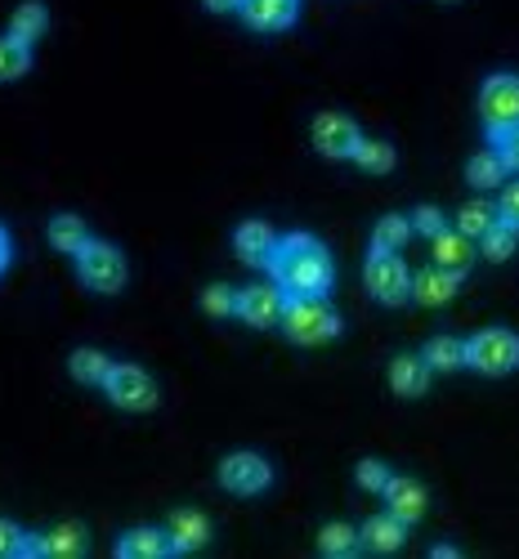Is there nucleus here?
<instances>
[{"label": "nucleus", "instance_id": "nucleus-1", "mask_svg": "<svg viewBox=\"0 0 519 559\" xmlns=\"http://www.w3.org/2000/svg\"><path fill=\"white\" fill-rule=\"evenodd\" d=\"M264 269L287 296H327L337 283L332 251H327L314 233H287V238H278Z\"/></svg>", "mask_w": 519, "mask_h": 559}, {"label": "nucleus", "instance_id": "nucleus-2", "mask_svg": "<svg viewBox=\"0 0 519 559\" xmlns=\"http://www.w3.org/2000/svg\"><path fill=\"white\" fill-rule=\"evenodd\" d=\"M282 332H287L296 345H327L341 336V313L327 305L322 296H287V305H282Z\"/></svg>", "mask_w": 519, "mask_h": 559}, {"label": "nucleus", "instance_id": "nucleus-3", "mask_svg": "<svg viewBox=\"0 0 519 559\" xmlns=\"http://www.w3.org/2000/svg\"><path fill=\"white\" fill-rule=\"evenodd\" d=\"M480 121L488 144L497 148L510 130H519V72H493L480 85Z\"/></svg>", "mask_w": 519, "mask_h": 559}, {"label": "nucleus", "instance_id": "nucleus-4", "mask_svg": "<svg viewBox=\"0 0 519 559\" xmlns=\"http://www.w3.org/2000/svg\"><path fill=\"white\" fill-rule=\"evenodd\" d=\"M76 277H81V283H85L90 292L113 296V292H121V287H126L130 269H126V255H121L113 242L90 238V242L76 251Z\"/></svg>", "mask_w": 519, "mask_h": 559}, {"label": "nucleus", "instance_id": "nucleus-5", "mask_svg": "<svg viewBox=\"0 0 519 559\" xmlns=\"http://www.w3.org/2000/svg\"><path fill=\"white\" fill-rule=\"evenodd\" d=\"M465 367L484 371V377H510L519 367V336L510 328H484L465 341Z\"/></svg>", "mask_w": 519, "mask_h": 559}, {"label": "nucleus", "instance_id": "nucleus-6", "mask_svg": "<svg viewBox=\"0 0 519 559\" xmlns=\"http://www.w3.org/2000/svg\"><path fill=\"white\" fill-rule=\"evenodd\" d=\"M367 292L381 305H403L412 296V269L403 264V251H367Z\"/></svg>", "mask_w": 519, "mask_h": 559}, {"label": "nucleus", "instance_id": "nucleus-7", "mask_svg": "<svg viewBox=\"0 0 519 559\" xmlns=\"http://www.w3.org/2000/svg\"><path fill=\"white\" fill-rule=\"evenodd\" d=\"M104 390H108V399H113L117 407H126V412H153L157 399H162V394H157V381H153L139 362H113Z\"/></svg>", "mask_w": 519, "mask_h": 559}, {"label": "nucleus", "instance_id": "nucleus-8", "mask_svg": "<svg viewBox=\"0 0 519 559\" xmlns=\"http://www.w3.org/2000/svg\"><path fill=\"white\" fill-rule=\"evenodd\" d=\"M220 484L233 497H256V492H264L273 484V465L260 452H228L220 461Z\"/></svg>", "mask_w": 519, "mask_h": 559}, {"label": "nucleus", "instance_id": "nucleus-9", "mask_svg": "<svg viewBox=\"0 0 519 559\" xmlns=\"http://www.w3.org/2000/svg\"><path fill=\"white\" fill-rule=\"evenodd\" d=\"M309 139H314V148H318L322 157L341 162V157H354V144L363 139V130H358V121L345 117V112H318L314 126H309Z\"/></svg>", "mask_w": 519, "mask_h": 559}, {"label": "nucleus", "instance_id": "nucleus-10", "mask_svg": "<svg viewBox=\"0 0 519 559\" xmlns=\"http://www.w3.org/2000/svg\"><path fill=\"white\" fill-rule=\"evenodd\" d=\"M282 305H287V292L269 277V283L238 287V305H233V313H238L247 328H273V322L282 318Z\"/></svg>", "mask_w": 519, "mask_h": 559}, {"label": "nucleus", "instance_id": "nucleus-11", "mask_svg": "<svg viewBox=\"0 0 519 559\" xmlns=\"http://www.w3.org/2000/svg\"><path fill=\"white\" fill-rule=\"evenodd\" d=\"M386 510L394 520H403V524H416L421 515H426V484L421 479H408V475H390V484H386Z\"/></svg>", "mask_w": 519, "mask_h": 559}, {"label": "nucleus", "instance_id": "nucleus-12", "mask_svg": "<svg viewBox=\"0 0 519 559\" xmlns=\"http://www.w3.org/2000/svg\"><path fill=\"white\" fill-rule=\"evenodd\" d=\"M430 362L421 358V354H394L390 358V390L399 394V399H421L430 390Z\"/></svg>", "mask_w": 519, "mask_h": 559}, {"label": "nucleus", "instance_id": "nucleus-13", "mask_svg": "<svg viewBox=\"0 0 519 559\" xmlns=\"http://www.w3.org/2000/svg\"><path fill=\"white\" fill-rule=\"evenodd\" d=\"M166 537H170V550L175 555L202 550L211 542V520L202 515V510H175L170 524H166Z\"/></svg>", "mask_w": 519, "mask_h": 559}, {"label": "nucleus", "instance_id": "nucleus-14", "mask_svg": "<svg viewBox=\"0 0 519 559\" xmlns=\"http://www.w3.org/2000/svg\"><path fill=\"white\" fill-rule=\"evenodd\" d=\"M238 10L247 19V27H256V32H282V27L296 23L300 0H243Z\"/></svg>", "mask_w": 519, "mask_h": 559}, {"label": "nucleus", "instance_id": "nucleus-15", "mask_svg": "<svg viewBox=\"0 0 519 559\" xmlns=\"http://www.w3.org/2000/svg\"><path fill=\"white\" fill-rule=\"evenodd\" d=\"M457 287H461V273L439 269V264L412 273V300H421V305H448L457 296Z\"/></svg>", "mask_w": 519, "mask_h": 559}, {"label": "nucleus", "instance_id": "nucleus-16", "mask_svg": "<svg viewBox=\"0 0 519 559\" xmlns=\"http://www.w3.org/2000/svg\"><path fill=\"white\" fill-rule=\"evenodd\" d=\"M273 242H278V233L264 219H243L238 228H233V251H238L243 264H264Z\"/></svg>", "mask_w": 519, "mask_h": 559}, {"label": "nucleus", "instance_id": "nucleus-17", "mask_svg": "<svg viewBox=\"0 0 519 559\" xmlns=\"http://www.w3.org/2000/svg\"><path fill=\"white\" fill-rule=\"evenodd\" d=\"M358 537H363V550L394 555V550H403V542H408V524L394 520L390 510H386V515H371V520L358 528Z\"/></svg>", "mask_w": 519, "mask_h": 559}, {"label": "nucleus", "instance_id": "nucleus-18", "mask_svg": "<svg viewBox=\"0 0 519 559\" xmlns=\"http://www.w3.org/2000/svg\"><path fill=\"white\" fill-rule=\"evenodd\" d=\"M170 555V537L162 528H126L117 537V559H162Z\"/></svg>", "mask_w": 519, "mask_h": 559}, {"label": "nucleus", "instance_id": "nucleus-19", "mask_svg": "<svg viewBox=\"0 0 519 559\" xmlns=\"http://www.w3.org/2000/svg\"><path fill=\"white\" fill-rule=\"evenodd\" d=\"M430 255H435V264L439 269H452V273H465L470 269V238L461 228H439L435 238H430Z\"/></svg>", "mask_w": 519, "mask_h": 559}, {"label": "nucleus", "instance_id": "nucleus-20", "mask_svg": "<svg viewBox=\"0 0 519 559\" xmlns=\"http://www.w3.org/2000/svg\"><path fill=\"white\" fill-rule=\"evenodd\" d=\"M318 550H322L327 559H354V555L363 550V537H358L354 524L332 520V524H322V528H318Z\"/></svg>", "mask_w": 519, "mask_h": 559}, {"label": "nucleus", "instance_id": "nucleus-21", "mask_svg": "<svg viewBox=\"0 0 519 559\" xmlns=\"http://www.w3.org/2000/svg\"><path fill=\"white\" fill-rule=\"evenodd\" d=\"M506 162H502V153L497 148H484V153H475L465 162V179H470V189H502L506 183Z\"/></svg>", "mask_w": 519, "mask_h": 559}, {"label": "nucleus", "instance_id": "nucleus-22", "mask_svg": "<svg viewBox=\"0 0 519 559\" xmlns=\"http://www.w3.org/2000/svg\"><path fill=\"white\" fill-rule=\"evenodd\" d=\"M10 36H19V40H36V36H45L50 32V10H45V0H23V5L10 14V27H5Z\"/></svg>", "mask_w": 519, "mask_h": 559}, {"label": "nucleus", "instance_id": "nucleus-23", "mask_svg": "<svg viewBox=\"0 0 519 559\" xmlns=\"http://www.w3.org/2000/svg\"><path fill=\"white\" fill-rule=\"evenodd\" d=\"M40 542H45V559H81L85 546H90L81 524H55Z\"/></svg>", "mask_w": 519, "mask_h": 559}, {"label": "nucleus", "instance_id": "nucleus-24", "mask_svg": "<svg viewBox=\"0 0 519 559\" xmlns=\"http://www.w3.org/2000/svg\"><path fill=\"white\" fill-rule=\"evenodd\" d=\"M421 358L430 362V371H457V367H465V341H461V336L439 332V336H430V341H426Z\"/></svg>", "mask_w": 519, "mask_h": 559}, {"label": "nucleus", "instance_id": "nucleus-25", "mask_svg": "<svg viewBox=\"0 0 519 559\" xmlns=\"http://www.w3.org/2000/svg\"><path fill=\"white\" fill-rule=\"evenodd\" d=\"M68 371L81 381V385H104L108 381V371H113V358L104 354V349H72V358H68Z\"/></svg>", "mask_w": 519, "mask_h": 559}, {"label": "nucleus", "instance_id": "nucleus-26", "mask_svg": "<svg viewBox=\"0 0 519 559\" xmlns=\"http://www.w3.org/2000/svg\"><path fill=\"white\" fill-rule=\"evenodd\" d=\"M350 162H358L367 175H390V170H394V144H390V139L363 134L358 144H354V157H350Z\"/></svg>", "mask_w": 519, "mask_h": 559}, {"label": "nucleus", "instance_id": "nucleus-27", "mask_svg": "<svg viewBox=\"0 0 519 559\" xmlns=\"http://www.w3.org/2000/svg\"><path fill=\"white\" fill-rule=\"evenodd\" d=\"M50 242H55V251H68V255H76V251L90 242V228H85V219H81V215H72V211H59V215L50 219Z\"/></svg>", "mask_w": 519, "mask_h": 559}, {"label": "nucleus", "instance_id": "nucleus-28", "mask_svg": "<svg viewBox=\"0 0 519 559\" xmlns=\"http://www.w3.org/2000/svg\"><path fill=\"white\" fill-rule=\"evenodd\" d=\"M408 238H412V219L390 211V215L376 219V228H371V251H403Z\"/></svg>", "mask_w": 519, "mask_h": 559}, {"label": "nucleus", "instance_id": "nucleus-29", "mask_svg": "<svg viewBox=\"0 0 519 559\" xmlns=\"http://www.w3.org/2000/svg\"><path fill=\"white\" fill-rule=\"evenodd\" d=\"M480 251L488 255V260H510L515 251H519V224H510V219H493L488 224V233L480 238Z\"/></svg>", "mask_w": 519, "mask_h": 559}, {"label": "nucleus", "instance_id": "nucleus-30", "mask_svg": "<svg viewBox=\"0 0 519 559\" xmlns=\"http://www.w3.org/2000/svg\"><path fill=\"white\" fill-rule=\"evenodd\" d=\"M32 68V45L10 36V32H0V81H14Z\"/></svg>", "mask_w": 519, "mask_h": 559}, {"label": "nucleus", "instance_id": "nucleus-31", "mask_svg": "<svg viewBox=\"0 0 519 559\" xmlns=\"http://www.w3.org/2000/svg\"><path fill=\"white\" fill-rule=\"evenodd\" d=\"M493 219H497V202H465V206L457 211V224H452V228H461L465 238H484Z\"/></svg>", "mask_w": 519, "mask_h": 559}, {"label": "nucleus", "instance_id": "nucleus-32", "mask_svg": "<svg viewBox=\"0 0 519 559\" xmlns=\"http://www.w3.org/2000/svg\"><path fill=\"white\" fill-rule=\"evenodd\" d=\"M390 465L386 461H376V456H363L358 465H354V479H358V488L363 492H386V484H390Z\"/></svg>", "mask_w": 519, "mask_h": 559}, {"label": "nucleus", "instance_id": "nucleus-33", "mask_svg": "<svg viewBox=\"0 0 519 559\" xmlns=\"http://www.w3.org/2000/svg\"><path fill=\"white\" fill-rule=\"evenodd\" d=\"M233 305H238V292H233L228 283H211V287L202 292V309H207L211 318H228Z\"/></svg>", "mask_w": 519, "mask_h": 559}, {"label": "nucleus", "instance_id": "nucleus-34", "mask_svg": "<svg viewBox=\"0 0 519 559\" xmlns=\"http://www.w3.org/2000/svg\"><path fill=\"white\" fill-rule=\"evenodd\" d=\"M408 219H412V233H421V238H435L439 228H448V215H444L439 206H430V202H426V206H416Z\"/></svg>", "mask_w": 519, "mask_h": 559}, {"label": "nucleus", "instance_id": "nucleus-35", "mask_svg": "<svg viewBox=\"0 0 519 559\" xmlns=\"http://www.w3.org/2000/svg\"><path fill=\"white\" fill-rule=\"evenodd\" d=\"M19 546H23V528L0 520V559H19Z\"/></svg>", "mask_w": 519, "mask_h": 559}, {"label": "nucleus", "instance_id": "nucleus-36", "mask_svg": "<svg viewBox=\"0 0 519 559\" xmlns=\"http://www.w3.org/2000/svg\"><path fill=\"white\" fill-rule=\"evenodd\" d=\"M497 215L510 219V224H519V179H510L506 189H502V198H497Z\"/></svg>", "mask_w": 519, "mask_h": 559}, {"label": "nucleus", "instance_id": "nucleus-37", "mask_svg": "<svg viewBox=\"0 0 519 559\" xmlns=\"http://www.w3.org/2000/svg\"><path fill=\"white\" fill-rule=\"evenodd\" d=\"M497 153H502V162H506V170H515L519 175V130H510L502 144H497Z\"/></svg>", "mask_w": 519, "mask_h": 559}, {"label": "nucleus", "instance_id": "nucleus-38", "mask_svg": "<svg viewBox=\"0 0 519 559\" xmlns=\"http://www.w3.org/2000/svg\"><path fill=\"white\" fill-rule=\"evenodd\" d=\"M19 559H45V542H40V537H27V533H23V546H19Z\"/></svg>", "mask_w": 519, "mask_h": 559}, {"label": "nucleus", "instance_id": "nucleus-39", "mask_svg": "<svg viewBox=\"0 0 519 559\" xmlns=\"http://www.w3.org/2000/svg\"><path fill=\"white\" fill-rule=\"evenodd\" d=\"M10 255H14V242H10V233H5V224H0V273L10 269Z\"/></svg>", "mask_w": 519, "mask_h": 559}, {"label": "nucleus", "instance_id": "nucleus-40", "mask_svg": "<svg viewBox=\"0 0 519 559\" xmlns=\"http://www.w3.org/2000/svg\"><path fill=\"white\" fill-rule=\"evenodd\" d=\"M430 559H461V550L452 542H444V546H430Z\"/></svg>", "mask_w": 519, "mask_h": 559}, {"label": "nucleus", "instance_id": "nucleus-41", "mask_svg": "<svg viewBox=\"0 0 519 559\" xmlns=\"http://www.w3.org/2000/svg\"><path fill=\"white\" fill-rule=\"evenodd\" d=\"M202 5H207V10H215V14H228V10H238L243 0H202Z\"/></svg>", "mask_w": 519, "mask_h": 559}]
</instances>
